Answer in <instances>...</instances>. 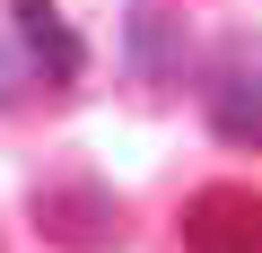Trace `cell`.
Instances as JSON below:
<instances>
[{"label":"cell","instance_id":"4","mask_svg":"<svg viewBox=\"0 0 262 253\" xmlns=\"http://www.w3.org/2000/svg\"><path fill=\"white\" fill-rule=\"evenodd\" d=\"M210 131L227 149H262V70H227L210 87Z\"/></svg>","mask_w":262,"mask_h":253},{"label":"cell","instance_id":"3","mask_svg":"<svg viewBox=\"0 0 262 253\" xmlns=\"http://www.w3.org/2000/svg\"><path fill=\"white\" fill-rule=\"evenodd\" d=\"M9 18H18V35H27V53L44 61V79H53V87H70V79L88 70V44L70 35V18L53 9V0H9Z\"/></svg>","mask_w":262,"mask_h":253},{"label":"cell","instance_id":"2","mask_svg":"<svg viewBox=\"0 0 262 253\" xmlns=\"http://www.w3.org/2000/svg\"><path fill=\"white\" fill-rule=\"evenodd\" d=\"M184 253H262V192L253 183H201L184 201Z\"/></svg>","mask_w":262,"mask_h":253},{"label":"cell","instance_id":"5","mask_svg":"<svg viewBox=\"0 0 262 253\" xmlns=\"http://www.w3.org/2000/svg\"><path fill=\"white\" fill-rule=\"evenodd\" d=\"M175 35H184V27H175V18L158 9V0H140V9H131V70H140L149 87H158V79L175 70Z\"/></svg>","mask_w":262,"mask_h":253},{"label":"cell","instance_id":"6","mask_svg":"<svg viewBox=\"0 0 262 253\" xmlns=\"http://www.w3.org/2000/svg\"><path fill=\"white\" fill-rule=\"evenodd\" d=\"M18 96V53H9V35H0V105Z\"/></svg>","mask_w":262,"mask_h":253},{"label":"cell","instance_id":"1","mask_svg":"<svg viewBox=\"0 0 262 253\" xmlns=\"http://www.w3.org/2000/svg\"><path fill=\"white\" fill-rule=\"evenodd\" d=\"M27 210H35L44 244H61V253H114L122 244V201L96 175H44Z\"/></svg>","mask_w":262,"mask_h":253}]
</instances>
